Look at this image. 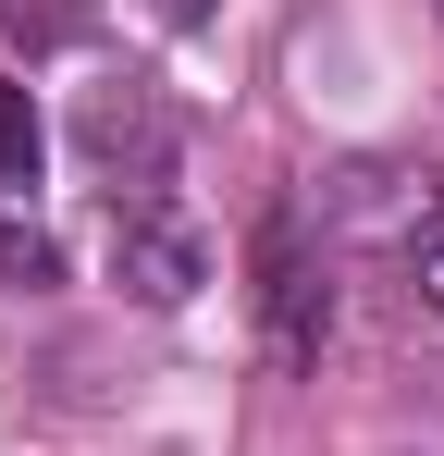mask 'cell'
Segmentation results:
<instances>
[{"label":"cell","instance_id":"obj_1","mask_svg":"<svg viewBox=\"0 0 444 456\" xmlns=\"http://www.w3.org/2000/svg\"><path fill=\"white\" fill-rule=\"evenodd\" d=\"M333 223H346V247L395 284V308L444 321V173H420V160H358V173L333 185Z\"/></svg>","mask_w":444,"mask_h":456},{"label":"cell","instance_id":"obj_2","mask_svg":"<svg viewBox=\"0 0 444 456\" xmlns=\"http://www.w3.org/2000/svg\"><path fill=\"white\" fill-rule=\"evenodd\" d=\"M99 259H111V284L136 308H185L210 284V234L185 223L160 185H111V234H99Z\"/></svg>","mask_w":444,"mask_h":456},{"label":"cell","instance_id":"obj_3","mask_svg":"<svg viewBox=\"0 0 444 456\" xmlns=\"http://www.w3.org/2000/svg\"><path fill=\"white\" fill-rule=\"evenodd\" d=\"M259 346L284 370H321L333 346V259L308 247V210H259Z\"/></svg>","mask_w":444,"mask_h":456},{"label":"cell","instance_id":"obj_4","mask_svg":"<svg viewBox=\"0 0 444 456\" xmlns=\"http://www.w3.org/2000/svg\"><path fill=\"white\" fill-rule=\"evenodd\" d=\"M74 136H86V160H99V185H160V160H173V111H160L148 86H86Z\"/></svg>","mask_w":444,"mask_h":456},{"label":"cell","instance_id":"obj_5","mask_svg":"<svg viewBox=\"0 0 444 456\" xmlns=\"http://www.w3.org/2000/svg\"><path fill=\"white\" fill-rule=\"evenodd\" d=\"M37 173V111H25V86H0V198Z\"/></svg>","mask_w":444,"mask_h":456},{"label":"cell","instance_id":"obj_6","mask_svg":"<svg viewBox=\"0 0 444 456\" xmlns=\"http://www.w3.org/2000/svg\"><path fill=\"white\" fill-rule=\"evenodd\" d=\"M50 272H62V259H50V234H37V223H0V284H25V297H37Z\"/></svg>","mask_w":444,"mask_h":456},{"label":"cell","instance_id":"obj_7","mask_svg":"<svg viewBox=\"0 0 444 456\" xmlns=\"http://www.w3.org/2000/svg\"><path fill=\"white\" fill-rule=\"evenodd\" d=\"M148 12H160V25H210V0H148Z\"/></svg>","mask_w":444,"mask_h":456}]
</instances>
